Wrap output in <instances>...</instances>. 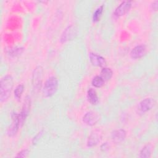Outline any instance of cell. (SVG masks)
Instances as JSON below:
<instances>
[{
  "label": "cell",
  "mask_w": 158,
  "mask_h": 158,
  "mask_svg": "<svg viewBox=\"0 0 158 158\" xmlns=\"http://www.w3.org/2000/svg\"><path fill=\"white\" fill-rule=\"evenodd\" d=\"M0 83V101L1 102H4L10 95L14 85L13 78L10 75H6L2 78Z\"/></svg>",
  "instance_id": "obj_1"
},
{
  "label": "cell",
  "mask_w": 158,
  "mask_h": 158,
  "mask_svg": "<svg viewBox=\"0 0 158 158\" xmlns=\"http://www.w3.org/2000/svg\"><path fill=\"white\" fill-rule=\"evenodd\" d=\"M58 88V80L55 77H51L47 79L43 86L42 92L45 98L52 96L56 93Z\"/></svg>",
  "instance_id": "obj_2"
},
{
  "label": "cell",
  "mask_w": 158,
  "mask_h": 158,
  "mask_svg": "<svg viewBox=\"0 0 158 158\" xmlns=\"http://www.w3.org/2000/svg\"><path fill=\"white\" fill-rule=\"evenodd\" d=\"M43 70L41 66H38L33 71L32 75V85L35 91H39L42 85Z\"/></svg>",
  "instance_id": "obj_3"
},
{
  "label": "cell",
  "mask_w": 158,
  "mask_h": 158,
  "mask_svg": "<svg viewBox=\"0 0 158 158\" xmlns=\"http://www.w3.org/2000/svg\"><path fill=\"white\" fill-rule=\"evenodd\" d=\"M76 28L72 25L69 26L64 30L60 37V41L62 43H65L69 40H72L76 36Z\"/></svg>",
  "instance_id": "obj_4"
},
{
  "label": "cell",
  "mask_w": 158,
  "mask_h": 158,
  "mask_svg": "<svg viewBox=\"0 0 158 158\" xmlns=\"http://www.w3.org/2000/svg\"><path fill=\"white\" fill-rule=\"evenodd\" d=\"M20 126L19 114L17 113H13L12 114V123L7 129V134L12 136L16 134Z\"/></svg>",
  "instance_id": "obj_5"
},
{
  "label": "cell",
  "mask_w": 158,
  "mask_h": 158,
  "mask_svg": "<svg viewBox=\"0 0 158 158\" xmlns=\"http://www.w3.org/2000/svg\"><path fill=\"white\" fill-rule=\"evenodd\" d=\"M98 121V114L93 111L88 112L83 117V122L88 126H93L96 124Z\"/></svg>",
  "instance_id": "obj_6"
},
{
  "label": "cell",
  "mask_w": 158,
  "mask_h": 158,
  "mask_svg": "<svg viewBox=\"0 0 158 158\" xmlns=\"http://www.w3.org/2000/svg\"><path fill=\"white\" fill-rule=\"evenodd\" d=\"M131 1H123L119 4L115 9L114 15L116 17H121L125 15L131 8Z\"/></svg>",
  "instance_id": "obj_7"
},
{
  "label": "cell",
  "mask_w": 158,
  "mask_h": 158,
  "mask_svg": "<svg viewBox=\"0 0 158 158\" xmlns=\"http://www.w3.org/2000/svg\"><path fill=\"white\" fill-rule=\"evenodd\" d=\"M154 105V101L152 98H149L142 100L138 104V110L141 113H144L151 110Z\"/></svg>",
  "instance_id": "obj_8"
},
{
  "label": "cell",
  "mask_w": 158,
  "mask_h": 158,
  "mask_svg": "<svg viewBox=\"0 0 158 158\" xmlns=\"http://www.w3.org/2000/svg\"><path fill=\"white\" fill-rule=\"evenodd\" d=\"M30 98L27 97L23 103L22 110L20 113V114H19L20 127L23 124V122H25L27 117L28 115V113L30 111Z\"/></svg>",
  "instance_id": "obj_9"
},
{
  "label": "cell",
  "mask_w": 158,
  "mask_h": 158,
  "mask_svg": "<svg viewBox=\"0 0 158 158\" xmlns=\"http://www.w3.org/2000/svg\"><path fill=\"white\" fill-rule=\"evenodd\" d=\"M89 60L91 63L94 66L104 67V66L106 64L105 59L102 56L98 55L95 53H93V52L89 53Z\"/></svg>",
  "instance_id": "obj_10"
},
{
  "label": "cell",
  "mask_w": 158,
  "mask_h": 158,
  "mask_svg": "<svg viewBox=\"0 0 158 158\" xmlns=\"http://www.w3.org/2000/svg\"><path fill=\"white\" fill-rule=\"evenodd\" d=\"M146 52V48L144 45H138L131 51L130 56L133 59L142 57Z\"/></svg>",
  "instance_id": "obj_11"
},
{
  "label": "cell",
  "mask_w": 158,
  "mask_h": 158,
  "mask_svg": "<svg viewBox=\"0 0 158 158\" xmlns=\"http://www.w3.org/2000/svg\"><path fill=\"white\" fill-rule=\"evenodd\" d=\"M126 135L127 133L124 130L119 129L114 130L111 134V137L114 142L116 143H120L125 139Z\"/></svg>",
  "instance_id": "obj_12"
},
{
  "label": "cell",
  "mask_w": 158,
  "mask_h": 158,
  "mask_svg": "<svg viewBox=\"0 0 158 158\" xmlns=\"http://www.w3.org/2000/svg\"><path fill=\"white\" fill-rule=\"evenodd\" d=\"M87 99L88 101L93 105H96L99 102V98L95 90L89 88L87 91Z\"/></svg>",
  "instance_id": "obj_13"
},
{
  "label": "cell",
  "mask_w": 158,
  "mask_h": 158,
  "mask_svg": "<svg viewBox=\"0 0 158 158\" xmlns=\"http://www.w3.org/2000/svg\"><path fill=\"white\" fill-rule=\"evenodd\" d=\"M100 135L98 132L94 131L92 133L88 138L87 145L89 147H93L96 146L100 140Z\"/></svg>",
  "instance_id": "obj_14"
},
{
  "label": "cell",
  "mask_w": 158,
  "mask_h": 158,
  "mask_svg": "<svg viewBox=\"0 0 158 158\" xmlns=\"http://www.w3.org/2000/svg\"><path fill=\"white\" fill-rule=\"evenodd\" d=\"M112 71L109 68L103 67L101 71L100 77L104 80V81L109 80L112 77Z\"/></svg>",
  "instance_id": "obj_15"
},
{
  "label": "cell",
  "mask_w": 158,
  "mask_h": 158,
  "mask_svg": "<svg viewBox=\"0 0 158 158\" xmlns=\"http://www.w3.org/2000/svg\"><path fill=\"white\" fill-rule=\"evenodd\" d=\"M151 154V146L149 144L144 146L140 151V157H149Z\"/></svg>",
  "instance_id": "obj_16"
},
{
  "label": "cell",
  "mask_w": 158,
  "mask_h": 158,
  "mask_svg": "<svg viewBox=\"0 0 158 158\" xmlns=\"http://www.w3.org/2000/svg\"><path fill=\"white\" fill-rule=\"evenodd\" d=\"M104 80L100 76H96L93 78L91 83L94 87L101 88L104 85Z\"/></svg>",
  "instance_id": "obj_17"
},
{
  "label": "cell",
  "mask_w": 158,
  "mask_h": 158,
  "mask_svg": "<svg viewBox=\"0 0 158 158\" xmlns=\"http://www.w3.org/2000/svg\"><path fill=\"white\" fill-rule=\"evenodd\" d=\"M24 91V86L22 84L19 85L14 90V96L17 100H20Z\"/></svg>",
  "instance_id": "obj_18"
},
{
  "label": "cell",
  "mask_w": 158,
  "mask_h": 158,
  "mask_svg": "<svg viewBox=\"0 0 158 158\" xmlns=\"http://www.w3.org/2000/svg\"><path fill=\"white\" fill-rule=\"evenodd\" d=\"M23 49L22 48H15L13 49H11L9 51V54L10 56L15 57L17 56L20 55L23 52Z\"/></svg>",
  "instance_id": "obj_19"
},
{
  "label": "cell",
  "mask_w": 158,
  "mask_h": 158,
  "mask_svg": "<svg viewBox=\"0 0 158 158\" xmlns=\"http://www.w3.org/2000/svg\"><path fill=\"white\" fill-rule=\"evenodd\" d=\"M102 10H103V6H100L96 10V11L94 12L93 15V22H97L99 20V19H100V17L102 14Z\"/></svg>",
  "instance_id": "obj_20"
},
{
  "label": "cell",
  "mask_w": 158,
  "mask_h": 158,
  "mask_svg": "<svg viewBox=\"0 0 158 158\" xmlns=\"http://www.w3.org/2000/svg\"><path fill=\"white\" fill-rule=\"evenodd\" d=\"M29 153V151L28 149H23V150H22L21 151H20L17 155V157H25L27 156V155Z\"/></svg>",
  "instance_id": "obj_21"
},
{
  "label": "cell",
  "mask_w": 158,
  "mask_h": 158,
  "mask_svg": "<svg viewBox=\"0 0 158 158\" xmlns=\"http://www.w3.org/2000/svg\"><path fill=\"white\" fill-rule=\"evenodd\" d=\"M157 4H158V2L157 1H154L152 4V9L154 10H157Z\"/></svg>",
  "instance_id": "obj_22"
},
{
  "label": "cell",
  "mask_w": 158,
  "mask_h": 158,
  "mask_svg": "<svg viewBox=\"0 0 158 158\" xmlns=\"http://www.w3.org/2000/svg\"><path fill=\"white\" fill-rule=\"evenodd\" d=\"M107 146H108V145H107V143H105L103 144H102V146H101V148L102 151H105L106 149H107Z\"/></svg>",
  "instance_id": "obj_23"
}]
</instances>
